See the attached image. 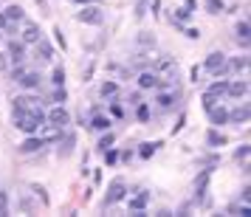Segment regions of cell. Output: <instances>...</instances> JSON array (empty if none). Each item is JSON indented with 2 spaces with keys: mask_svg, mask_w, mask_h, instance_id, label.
Instances as JSON below:
<instances>
[{
  "mask_svg": "<svg viewBox=\"0 0 251 217\" xmlns=\"http://www.w3.org/2000/svg\"><path fill=\"white\" fill-rule=\"evenodd\" d=\"M23 46H34L37 40H40V28L34 23H23Z\"/></svg>",
  "mask_w": 251,
  "mask_h": 217,
  "instance_id": "cell-3",
  "label": "cell"
},
{
  "mask_svg": "<svg viewBox=\"0 0 251 217\" xmlns=\"http://www.w3.org/2000/svg\"><path fill=\"white\" fill-rule=\"evenodd\" d=\"M223 65H226V57H223L220 51H215V54L206 57V71H220Z\"/></svg>",
  "mask_w": 251,
  "mask_h": 217,
  "instance_id": "cell-7",
  "label": "cell"
},
{
  "mask_svg": "<svg viewBox=\"0 0 251 217\" xmlns=\"http://www.w3.org/2000/svg\"><path fill=\"white\" fill-rule=\"evenodd\" d=\"M119 161V152H107V164H116Z\"/></svg>",
  "mask_w": 251,
  "mask_h": 217,
  "instance_id": "cell-31",
  "label": "cell"
},
{
  "mask_svg": "<svg viewBox=\"0 0 251 217\" xmlns=\"http://www.w3.org/2000/svg\"><path fill=\"white\" fill-rule=\"evenodd\" d=\"M79 20H82V23H93V25H99V23H102V12H99L96 6H88V9H85V12L79 14Z\"/></svg>",
  "mask_w": 251,
  "mask_h": 217,
  "instance_id": "cell-5",
  "label": "cell"
},
{
  "mask_svg": "<svg viewBox=\"0 0 251 217\" xmlns=\"http://www.w3.org/2000/svg\"><path fill=\"white\" fill-rule=\"evenodd\" d=\"M209 119H212V124H223L228 119V110H223V107H209Z\"/></svg>",
  "mask_w": 251,
  "mask_h": 217,
  "instance_id": "cell-11",
  "label": "cell"
},
{
  "mask_svg": "<svg viewBox=\"0 0 251 217\" xmlns=\"http://www.w3.org/2000/svg\"><path fill=\"white\" fill-rule=\"evenodd\" d=\"M51 82H54L57 88H62V82H65V73H62V68H57V71H54V79H51Z\"/></svg>",
  "mask_w": 251,
  "mask_h": 217,
  "instance_id": "cell-22",
  "label": "cell"
},
{
  "mask_svg": "<svg viewBox=\"0 0 251 217\" xmlns=\"http://www.w3.org/2000/svg\"><path fill=\"white\" fill-rule=\"evenodd\" d=\"M110 144H113V136L107 133V136H104L102 141H99V149H110Z\"/></svg>",
  "mask_w": 251,
  "mask_h": 217,
  "instance_id": "cell-24",
  "label": "cell"
},
{
  "mask_svg": "<svg viewBox=\"0 0 251 217\" xmlns=\"http://www.w3.org/2000/svg\"><path fill=\"white\" fill-rule=\"evenodd\" d=\"M43 121H46V116L40 113L37 107H25V110H17V113H14V124L20 127L23 133H28V136H31V133H37Z\"/></svg>",
  "mask_w": 251,
  "mask_h": 217,
  "instance_id": "cell-1",
  "label": "cell"
},
{
  "mask_svg": "<svg viewBox=\"0 0 251 217\" xmlns=\"http://www.w3.org/2000/svg\"><path fill=\"white\" fill-rule=\"evenodd\" d=\"M6 65H9V62H6V57H3V54H0V68H6Z\"/></svg>",
  "mask_w": 251,
  "mask_h": 217,
  "instance_id": "cell-32",
  "label": "cell"
},
{
  "mask_svg": "<svg viewBox=\"0 0 251 217\" xmlns=\"http://www.w3.org/2000/svg\"><path fill=\"white\" fill-rule=\"evenodd\" d=\"M91 127H93V130H99V133H104V130H110V121H107L104 116H93Z\"/></svg>",
  "mask_w": 251,
  "mask_h": 217,
  "instance_id": "cell-16",
  "label": "cell"
},
{
  "mask_svg": "<svg viewBox=\"0 0 251 217\" xmlns=\"http://www.w3.org/2000/svg\"><path fill=\"white\" fill-rule=\"evenodd\" d=\"M206 6L212 9V14H217L220 9H223V3H220V0H206Z\"/></svg>",
  "mask_w": 251,
  "mask_h": 217,
  "instance_id": "cell-23",
  "label": "cell"
},
{
  "mask_svg": "<svg viewBox=\"0 0 251 217\" xmlns=\"http://www.w3.org/2000/svg\"><path fill=\"white\" fill-rule=\"evenodd\" d=\"M175 99H178L175 93H158V107L161 110H172L175 107Z\"/></svg>",
  "mask_w": 251,
  "mask_h": 217,
  "instance_id": "cell-12",
  "label": "cell"
},
{
  "mask_svg": "<svg viewBox=\"0 0 251 217\" xmlns=\"http://www.w3.org/2000/svg\"><path fill=\"white\" fill-rule=\"evenodd\" d=\"M9 57H12L14 62H23L25 59V46L23 43H12V46H9Z\"/></svg>",
  "mask_w": 251,
  "mask_h": 217,
  "instance_id": "cell-10",
  "label": "cell"
},
{
  "mask_svg": "<svg viewBox=\"0 0 251 217\" xmlns=\"http://www.w3.org/2000/svg\"><path fill=\"white\" fill-rule=\"evenodd\" d=\"M17 82H20L23 88H37V85H40V73H37V71H23V73H17Z\"/></svg>",
  "mask_w": 251,
  "mask_h": 217,
  "instance_id": "cell-4",
  "label": "cell"
},
{
  "mask_svg": "<svg viewBox=\"0 0 251 217\" xmlns=\"http://www.w3.org/2000/svg\"><path fill=\"white\" fill-rule=\"evenodd\" d=\"M249 152H251V147H240V149H237V161H240V164L249 158Z\"/></svg>",
  "mask_w": 251,
  "mask_h": 217,
  "instance_id": "cell-25",
  "label": "cell"
},
{
  "mask_svg": "<svg viewBox=\"0 0 251 217\" xmlns=\"http://www.w3.org/2000/svg\"><path fill=\"white\" fill-rule=\"evenodd\" d=\"M122 197H125V183H122V181L110 183V192H107V203H116V200H122Z\"/></svg>",
  "mask_w": 251,
  "mask_h": 217,
  "instance_id": "cell-9",
  "label": "cell"
},
{
  "mask_svg": "<svg viewBox=\"0 0 251 217\" xmlns=\"http://www.w3.org/2000/svg\"><path fill=\"white\" fill-rule=\"evenodd\" d=\"M237 37L243 40V43H249V23H240L237 25Z\"/></svg>",
  "mask_w": 251,
  "mask_h": 217,
  "instance_id": "cell-21",
  "label": "cell"
},
{
  "mask_svg": "<svg viewBox=\"0 0 251 217\" xmlns=\"http://www.w3.org/2000/svg\"><path fill=\"white\" fill-rule=\"evenodd\" d=\"M228 119H231V121H246V119H249V107H240L234 113H228Z\"/></svg>",
  "mask_w": 251,
  "mask_h": 217,
  "instance_id": "cell-18",
  "label": "cell"
},
{
  "mask_svg": "<svg viewBox=\"0 0 251 217\" xmlns=\"http://www.w3.org/2000/svg\"><path fill=\"white\" fill-rule=\"evenodd\" d=\"M9 212V194H6V189H0V215H6Z\"/></svg>",
  "mask_w": 251,
  "mask_h": 217,
  "instance_id": "cell-20",
  "label": "cell"
},
{
  "mask_svg": "<svg viewBox=\"0 0 251 217\" xmlns=\"http://www.w3.org/2000/svg\"><path fill=\"white\" fill-rule=\"evenodd\" d=\"M110 113H113V116H116V119H122V107H119V104H116V102H113V104H110Z\"/></svg>",
  "mask_w": 251,
  "mask_h": 217,
  "instance_id": "cell-28",
  "label": "cell"
},
{
  "mask_svg": "<svg viewBox=\"0 0 251 217\" xmlns=\"http://www.w3.org/2000/svg\"><path fill=\"white\" fill-rule=\"evenodd\" d=\"M136 116H138V119H141V121H147V119H150V110H147V107H144V104H141V99H138V102H136Z\"/></svg>",
  "mask_w": 251,
  "mask_h": 217,
  "instance_id": "cell-19",
  "label": "cell"
},
{
  "mask_svg": "<svg viewBox=\"0 0 251 217\" xmlns=\"http://www.w3.org/2000/svg\"><path fill=\"white\" fill-rule=\"evenodd\" d=\"M147 192H141V194H136V197H133V200H130V209H133V212H138V209H144V206H147Z\"/></svg>",
  "mask_w": 251,
  "mask_h": 217,
  "instance_id": "cell-17",
  "label": "cell"
},
{
  "mask_svg": "<svg viewBox=\"0 0 251 217\" xmlns=\"http://www.w3.org/2000/svg\"><path fill=\"white\" fill-rule=\"evenodd\" d=\"M37 46V54H40V59H54V48H51V43H46V40H43V37H40V40H37L34 43Z\"/></svg>",
  "mask_w": 251,
  "mask_h": 217,
  "instance_id": "cell-8",
  "label": "cell"
},
{
  "mask_svg": "<svg viewBox=\"0 0 251 217\" xmlns=\"http://www.w3.org/2000/svg\"><path fill=\"white\" fill-rule=\"evenodd\" d=\"M48 124H51V127H57V130H62V127L68 124V110H65L62 104L51 107V110H48Z\"/></svg>",
  "mask_w": 251,
  "mask_h": 217,
  "instance_id": "cell-2",
  "label": "cell"
},
{
  "mask_svg": "<svg viewBox=\"0 0 251 217\" xmlns=\"http://www.w3.org/2000/svg\"><path fill=\"white\" fill-rule=\"evenodd\" d=\"M228 96H234V99H240V96H246L249 93V82L246 79H237V82H228Z\"/></svg>",
  "mask_w": 251,
  "mask_h": 217,
  "instance_id": "cell-6",
  "label": "cell"
},
{
  "mask_svg": "<svg viewBox=\"0 0 251 217\" xmlns=\"http://www.w3.org/2000/svg\"><path fill=\"white\" fill-rule=\"evenodd\" d=\"M209 144H223V136H217V133H209Z\"/></svg>",
  "mask_w": 251,
  "mask_h": 217,
  "instance_id": "cell-27",
  "label": "cell"
},
{
  "mask_svg": "<svg viewBox=\"0 0 251 217\" xmlns=\"http://www.w3.org/2000/svg\"><path fill=\"white\" fill-rule=\"evenodd\" d=\"M0 28H9V31H12V23L6 20V14H0Z\"/></svg>",
  "mask_w": 251,
  "mask_h": 217,
  "instance_id": "cell-29",
  "label": "cell"
},
{
  "mask_svg": "<svg viewBox=\"0 0 251 217\" xmlns=\"http://www.w3.org/2000/svg\"><path fill=\"white\" fill-rule=\"evenodd\" d=\"M3 14H6V20H9V23H14V20H23V9H20V6H9Z\"/></svg>",
  "mask_w": 251,
  "mask_h": 217,
  "instance_id": "cell-15",
  "label": "cell"
},
{
  "mask_svg": "<svg viewBox=\"0 0 251 217\" xmlns=\"http://www.w3.org/2000/svg\"><path fill=\"white\" fill-rule=\"evenodd\" d=\"M152 149H155V144H147V147L141 149V155H144V158H147V155H152Z\"/></svg>",
  "mask_w": 251,
  "mask_h": 217,
  "instance_id": "cell-30",
  "label": "cell"
},
{
  "mask_svg": "<svg viewBox=\"0 0 251 217\" xmlns=\"http://www.w3.org/2000/svg\"><path fill=\"white\" fill-rule=\"evenodd\" d=\"M40 147H43V141H40V138H28V141H23L20 152H23V155H31V152H37Z\"/></svg>",
  "mask_w": 251,
  "mask_h": 217,
  "instance_id": "cell-13",
  "label": "cell"
},
{
  "mask_svg": "<svg viewBox=\"0 0 251 217\" xmlns=\"http://www.w3.org/2000/svg\"><path fill=\"white\" fill-rule=\"evenodd\" d=\"M102 93H104V96L116 93V85H113V82H104V85H102Z\"/></svg>",
  "mask_w": 251,
  "mask_h": 217,
  "instance_id": "cell-26",
  "label": "cell"
},
{
  "mask_svg": "<svg viewBox=\"0 0 251 217\" xmlns=\"http://www.w3.org/2000/svg\"><path fill=\"white\" fill-rule=\"evenodd\" d=\"M138 85H141V88H158V76H155V73H141V76H138Z\"/></svg>",
  "mask_w": 251,
  "mask_h": 217,
  "instance_id": "cell-14",
  "label": "cell"
}]
</instances>
